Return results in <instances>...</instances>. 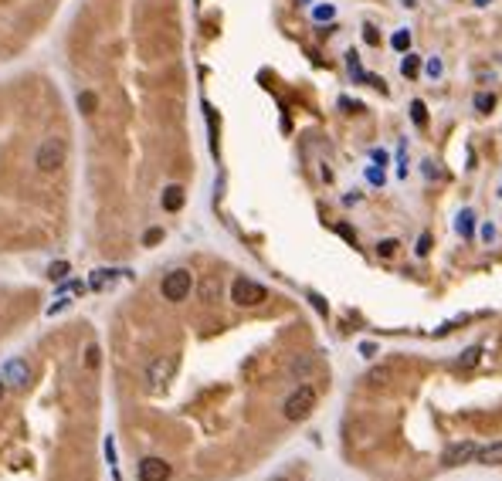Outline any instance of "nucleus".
Masks as SVG:
<instances>
[{"instance_id": "nucleus-33", "label": "nucleus", "mask_w": 502, "mask_h": 481, "mask_svg": "<svg viewBox=\"0 0 502 481\" xmlns=\"http://www.w3.org/2000/svg\"><path fill=\"white\" fill-rule=\"evenodd\" d=\"M476 3H478V7H485V3H489V0H476Z\"/></svg>"}, {"instance_id": "nucleus-34", "label": "nucleus", "mask_w": 502, "mask_h": 481, "mask_svg": "<svg viewBox=\"0 0 502 481\" xmlns=\"http://www.w3.org/2000/svg\"><path fill=\"white\" fill-rule=\"evenodd\" d=\"M499 197H502V190H499Z\"/></svg>"}, {"instance_id": "nucleus-1", "label": "nucleus", "mask_w": 502, "mask_h": 481, "mask_svg": "<svg viewBox=\"0 0 502 481\" xmlns=\"http://www.w3.org/2000/svg\"><path fill=\"white\" fill-rule=\"evenodd\" d=\"M313 407H316V390L313 386H299V390H292L285 397L282 413H285V420H306L313 413Z\"/></svg>"}, {"instance_id": "nucleus-10", "label": "nucleus", "mask_w": 502, "mask_h": 481, "mask_svg": "<svg viewBox=\"0 0 502 481\" xmlns=\"http://www.w3.org/2000/svg\"><path fill=\"white\" fill-rule=\"evenodd\" d=\"M476 461H478V464H485V468H496V464H502V444H485V448H478Z\"/></svg>"}, {"instance_id": "nucleus-22", "label": "nucleus", "mask_w": 502, "mask_h": 481, "mask_svg": "<svg viewBox=\"0 0 502 481\" xmlns=\"http://www.w3.org/2000/svg\"><path fill=\"white\" fill-rule=\"evenodd\" d=\"M65 275H68V261H54V265H48V278L52 281H65Z\"/></svg>"}, {"instance_id": "nucleus-32", "label": "nucleus", "mask_w": 502, "mask_h": 481, "mask_svg": "<svg viewBox=\"0 0 502 481\" xmlns=\"http://www.w3.org/2000/svg\"><path fill=\"white\" fill-rule=\"evenodd\" d=\"M3 390H7V386H3V380H0V400H3Z\"/></svg>"}, {"instance_id": "nucleus-11", "label": "nucleus", "mask_w": 502, "mask_h": 481, "mask_svg": "<svg viewBox=\"0 0 502 481\" xmlns=\"http://www.w3.org/2000/svg\"><path fill=\"white\" fill-rule=\"evenodd\" d=\"M119 275H123V271H112V268H99V271H92V281H88V285H92L95 292H106V288H109V285H112L116 278H119Z\"/></svg>"}, {"instance_id": "nucleus-26", "label": "nucleus", "mask_w": 502, "mask_h": 481, "mask_svg": "<svg viewBox=\"0 0 502 481\" xmlns=\"http://www.w3.org/2000/svg\"><path fill=\"white\" fill-rule=\"evenodd\" d=\"M414 251H418V258H424V254L431 251V234H421V237H418V248H414Z\"/></svg>"}, {"instance_id": "nucleus-29", "label": "nucleus", "mask_w": 502, "mask_h": 481, "mask_svg": "<svg viewBox=\"0 0 502 481\" xmlns=\"http://www.w3.org/2000/svg\"><path fill=\"white\" fill-rule=\"evenodd\" d=\"M309 302H316L319 315H329V308H326V302H322V299H319V295H309Z\"/></svg>"}, {"instance_id": "nucleus-14", "label": "nucleus", "mask_w": 502, "mask_h": 481, "mask_svg": "<svg viewBox=\"0 0 502 481\" xmlns=\"http://www.w3.org/2000/svg\"><path fill=\"white\" fill-rule=\"evenodd\" d=\"M478 359H482V349H478V346H472V349H465V353L458 356V363H455V366H458V370H469V366H478Z\"/></svg>"}, {"instance_id": "nucleus-28", "label": "nucleus", "mask_w": 502, "mask_h": 481, "mask_svg": "<svg viewBox=\"0 0 502 481\" xmlns=\"http://www.w3.org/2000/svg\"><path fill=\"white\" fill-rule=\"evenodd\" d=\"M363 41H367V45H377V41H380V38H377V27H373V24H363Z\"/></svg>"}, {"instance_id": "nucleus-4", "label": "nucleus", "mask_w": 502, "mask_h": 481, "mask_svg": "<svg viewBox=\"0 0 502 481\" xmlns=\"http://www.w3.org/2000/svg\"><path fill=\"white\" fill-rule=\"evenodd\" d=\"M231 302L241 305V308H251V305L265 302V285L241 275V278H235V285H231Z\"/></svg>"}, {"instance_id": "nucleus-21", "label": "nucleus", "mask_w": 502, "mask_h": 481, "mask_svg": "<svg viewBox=\"0 0 502 481\" xmlns=\"http://www.w3.org/2000/svg\"><path fill=\"white\" fill-rule=\"evenodd\" d=\"M346 65H350V72H353V78H356V81H367L363 68H360V58H356V51H346Z\"/></svg>"}, {"instance_id": "nucleus-7", "label": "nucleus", "mask_w": 502, "mask_h": 481, "mask_svg": "<svg viewBox=\"0 0 502 481\" xmlns=\"http://www.w3.org/2000/svg\"><path fill=\"white\" fill-rule=\"evenodd\" d=\"M170 478V464L163 457H143L139 461V481H166Z\"/></svg>"}, {"instance_id": "nucleus-5", "label": "nucleus", "mask_w": 502, "mask_h": 481, "mask_svg": "<svg viewBox=\"0 0 502 481\" xmlns=\"http://www.w3.org/2000/svg\"><path fill=\"white\" fill-rule=\"evenodd\" d=\"M173 373H177V356H159V359L150 363V370H146V383H150L153 390H159Z\"/></svg>"}, {"instance_id": "nucleus-30", "label": "nucleus", "mask_w": 502, "mask_h": 481, "mask_svg": "<svg viewBox=\"0 0 502 481\" xmlns=\"http://www.w3.org/2000/svg\"><path fill=\"white\" fill-rule=\"evenodd\" d=\"M367 380H370V383H384V380H387V370H373Z\"/></svg>"}, {"instance_id": "nucleus-20", "label": "nucleus", "mask_w": 502, "mask_h": 481, "mask_svg": "<svg viewBox=\"0 0 502 481\" xmlns=\"http://www.w3.org/2000/svg\"><path fill=\"white\" fill-rule=\"evenodd\" d=\"M496 109V95L492 92H478L476 95V112H492Z\"/></svg>"}, {"instance_id": "nucleus-3", "label": "nucleus", "mask_w": 502, "mask_h": 481, "mask_svg": "<svg viewBox=\"0 0 502 481\" xmlns=\"http://www.w3.org/2000/svg\"><path fill=\"white\" fill-rule=\"evenodd\" d=\"M190 285H194L190 271H187V268H173L170 275H163L159 292H163V299H166V302H184L187 295H190Z\"/></svg>"}, {"instance_id": "nucleus-6", "label": "nucleus", "mask_w": 502, "mask_h": 481, "mask_svg": "<svg viewBox=\"0 0 502 481\" xmlns=\"http://www.w3.org/2000/svg\"><path fill=\"white\" fill-rule=\"evenodd\" d=\"M0 380L10 383V386H27L31 383V370H27L24 359H7L3 370H0Z\"/></svg>"}, {"instance_id": "nucleus-12", "label": "nucleus", "mask_w": 502, "mask_h": 481, "mask_svg": "<svg viewBox=\"0 0 502 481\" xmlns=\"http://www.w3.org/2000/svg\"><path fill=\"white\" fill-rule=\"evenodd\" d=\"M400 75L404 78L421 75V58H418V54H404V61H400Z\"/></svg>"}, {"instance_id": "nucleus-15", "label": "nucleus", "mask_w": 502, "mask_h": 481, "mask_svg": "<svg viewBox=\"0 0 502 481\" xmlns=\"http://www.w3.org/2000/svg\"><path fill=\"white\" fill-rule=\"evenodd\" d=\"M79 109L85 116H92V112L99 109V95H95V92H79Z\"/></svg>"}, {"instance_id": "nucleus-2", "label": "nucleus", "mask_w": 502, "mask_h": 481, "mask_svg": "<svg viewBox=\"0 0 502 481\" xmlns=\"http://www.w3.org/2000/svg\"><path fill=\"white\" fill-rule=\"evenodd\" d=\"M65 156H68V150H65V139H58V136H48V139L38 146V156H34V163H38V170H41V173H54V170L65 163Z\"/></svg>"}, {"instance_id": "nucleus-19", "label": "nucleus", "mask_w": 502, "mask_h": 481, "mask_svg": "<svg viewBox=\"0 0 502 481\" xmlns=\"http://www.w3.org/2000/svg\"><path fill=\"white\" fill-rule=\"evenodd\" d=\"M424 72H428V78H441V72H445V61H441L438 54H431V58L424 61Z\"/></svg>"}, {"instance_id": "nucleus-16", "label": "nucleus", "mask_w": 502, "mask_h": 481, "mask_svg": "<svg viewBox=\"0 0 502 481\" xmlns=\"http://www.w3.org/2000/svg\"><path fill=\"white\" fill-rule=\"evenodd\" d=\"M411 119H414V126H428V105L421 99L411 102Z\"/></svg>"}, {"instance_id": "nucleus-8", "label": "nucleus", "mask_w": 502, "mask_h": 481, "mask_svg": "<svg viewBox=\"0 0 502 481\" xmlns=\"http://www.w3.org/2000/svg\"><path fill=\"white\" fill-rule=\"evenodd\" d=\"M478 448L472 441H462V444H451L448 451H445V464L448 468H458V464H469V461H476Z\"/></svg>"}, {"instance_id": "nucleus-24", "label": "nucleus", "mask_w": 502, "mask_h": 481, "mask_svg": "<svg viewBox=\"0 0 502 481\" xmlns=\"http://www.w3.org/2000/svg\"><path fill=\"white\" fill-rule=\"evenodd\" d=\"M159 241H163V230H159V228H153V230H146V234H143V244H146V248H150V244H159Z\"/></svg>"}, {"instance_id": "nucleus-18", "label": "nucleus", "mask_w": 502, "mask_h": 481, "mask_svg": "<svg viewBox=\"0 0 502 481\" xmlns=\"http://www.w3.org/2000/svg\"><path fill=\"white\" fill-rule=\"evenodd\" d=\"M333 17H336V7H333V3L313 7V21H322V24H326V21H333Z\"/></svg>"}, {"instance_id": "nucleus-23", "label": "nucleus", "mask_w": 502, "mask_h": 481, "mask_svg": "<svg viewBox=\"0 0 502 481\" xmlns=\"http://www.w3.org/2000/svg\"><path fill=\"white\" fill-rule=\"evenodd\" d=\"M377 254H380V258H391V254H397V237H394V241H391V237H387V241H380V244H377Z\"/></svg>"}, {"instance_id": "nucleus-9", "label": "nucleus", "mask_w": 502, "mask_h": 481, "mask_svg": "<svg viewBox=\"0 0 502 481\" xmlns=\"http://www.w3.org/2000/svg\"><path fill=\"white\" fill-rule=\"evenodd\" d=\"M184 187H177V183H173V187H166V190H163V210H170V214H177V210H180V207H184Z\"/></svg>"}, {"instance_id": "nucleus-27", "label": "nucleus", "mask_w": 502, "mask_h": 481, "mask_svg": "<svg viewBox=\"0 0 502 481\" xmlns=\"http://www.w3.org/2000/svg\"><path fill=\"white\" fill-rule=\"evenodd\" d=\"M367 180H370L373 187H380V183H384V170H380V166H370V170H367Z\"/></svg>"}, {"instance_id": "nucleus-17", "label": "nucleus", "mask_w": 502, "mask_h": 481, "mask_svg": "<svg viewBox=\"0 0 502 481\" xmlns=\"http://www.w3.org/2000/svg\"><path fill=\"white\" fill-rule=\"evenodd\" d=\"M391 48L394 51H407L411 48V31L404 27V31H397V34H391Z\"/></svg>"}, {"instance_id": "nucleus-13", "label": "nucleus", "mask_w": 502, "mask_h": 481, "mask_svg": "<svg viewBox=\"0 0 502 481\" xmlns=\"http://www.w3.org/2000/svg\"><path fill=\"white\" fill-rule=\"evenodd\" d=\"M472 221H476V214H472V210H462V214H458V224H455V228H458V234H462V237H472V230H476V224H472Z\"/></svg>"}, {"instance_id": "nucleus-25", "label": "nucleus", "mask_w": 502, "mask_h": 481, "mask_svg": "<svg viewBox=\"0 0 502 481\" xmlns=\"http://www.w3.org/2000/svg\"><path fill=\"white\" fill-rule=\"evenodd\" d=\"M85 366H92V370L99 366V346H88V349H85Z\"/></svg>"}, {"instance_id": "nucleus-31", "label": "nucleus", "mask_w": 502, "mask_h": 481, "mask_svg": "<svg viewBox=\"0 0 502 481\" xmlns=\"http://www.w3.org/2000/svg\"><path fill=\"white\" fill-rule=\"evenodd\" d=\"M482 237H485V241H492V237H496V228H492V224H485V228H482Z\"/></svg>"}]
</instances>
